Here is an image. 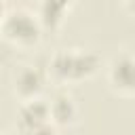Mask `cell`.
I'll return each mask as SVG.
<instances>
[{
	"mask_svg": "<svg viewBox=\"0 0 135 135\" xmlns=\"http://www.w3.org/2000/svg\"><path fill=\"white\" fill-rule=\"evenodd\" d=\"M0 34H4L17 44H32L38 40L40 34V19L38 15H32L25 8L11 11L0 21Z\"/></svg>",
	"mask_w": 135,
	"mask_h": 135,
	"instance_id": "1",
	"label": "cell"
},
{
	"mask_svg": "<svg viewBox=\"0 0 135 135\" xmlns=\"http://www.w3.org/2000/svg\"><path fill=\"white\" fill-rule=\"evenodd\" d=\"M99 65V57L89 51H59L51 59V72L59 78H82Z\"/></svg>",
	"mask_w": 135,
	"mask_h": 135,
	"instance_id": "2",
	"label": "cell"
},
{
	"mask_svg": "<svg viewBox=\"0 0 135 135\" xmlns=\"http://www.w3.org/2000/svg\"><path fill=\"white\" fill-rule=\"evenodd\" d=\"M110 84L122 93H135V55L120 53L108 68Z\"/></svg>",
	"mask_w": 135,
	"mask_h": 135,
	"instance_id": "3",
	"label": "cell"
},
{
	"mask_svg": "<svg viewBox=\"0 0 135 135\" xmlns=\"http://www.w3.org/2000/svg\"><path fill=\"white\" fill-rule=\"evenodd\" d=\"M42 82H44L42 72L36 70V68H32V65H23V68L15 74V89H17L25 99L38 97V91L42 89Z\"/></svg>",
	"mask_w": 135,
	"mask_h": 135,
	"instance_id": "4",
	"label": "cell"
},
{
	"mask_svg": "<svg viewBox=\"0 0 135 135\" xmlns=\"http://www.w3.org/2000/svg\"><path fill=\"white\" fill-rule=\"evenodd\" d=\"M49 114L55 122H68L76 116V103L70 95H57L53 101H49Z\"/></svg>",
	"mask_w": 135,
	"mask_h": 135,
	"instance_id": "5",
	"label": "cell"
},
{
	"mask_svg": "<svg viewBox=\"0 0 135 135\" xmlns=\"http://www.w3.org/2000/svg\"><path fill=\"white\" fill-rule=\"evenodd\" d=\"M72 0H40V11L38 19L44 25H57L63 17V11L68 8Z\"/></svg>",
	"mask_w": 135,
	"mask_h": 135,
	"instance_id": "6",
	"label": "cell"
},
{
	"mask_svg": "<svg viewBox=\"0 0 135 135\" xmlns=\"http://www.w3.org/2000/svg\"><path fill=\"white\" fill-rule=\"evenodd\" d=\"M19 131H21V135H55V127L51 124V120L38 122V124H32V127H23Z\"/></svg>",
	"mask_w": 135,
	"mask_h": 135,
	"instance_id": "7",
	"label": "cell"
},
{
	"mask_svg": "<svg viewBox=\"0 0 135 135\" xmlns=\"http://www.w3.org/2000/svg\"><path fill=\"white\" fill-rule=\"evenodd\" d=\"M2 19H4V2L0 0V21H2Z\"/></svg>",
	"mask_w": 135,
	"mask_h": 135,
	"instance_id": "8",
	"label": "cell"
},
{
	"mask_svg": "<svg viewBox=\"0 0 135 135\" xmlns=\"http://www.w3.org/2000/svg\"><path fill=\"white\" fill-rule=\"evenodd\" d=\"M124 2H127V4L131 6V8H135V0H124Z\"/></svg>",
	"mask_w": 135,
	"mask_h": 135,
	"instance_id": "9",
	"label": "cell"
},
{
	"mask_svg": "<svg viewBox=\"0 0 135 135\" xmlns=\"http://www.w3.org/2000/svg\"><path fill=\"white\" fill-rule=\"evenodd\" d=\"M0 135H2V133H0Z\"/></svg>",
	"mask_w": 135,
	"mask_h": 135,
	"instance_id": "10",
	"label": "cell"
}]
</instances>
